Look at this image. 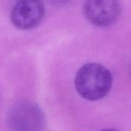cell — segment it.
Returning <instances> with one entry per match:
<instances>
[{
    "label": "cell",
    "instance_id": "obj_1",
    "mask_svg": "<svg viewBox=\"0 0 131 131\" xmlns=\"http://www.w3.org/2000/svg\"><path fill=\"white\" fill-rule=\"evenodd\" d=\"M74 83L81 97L88 101H97L110 93L113 84L112 74L101 64L87 63L78 71Z\"/></svg>",
    "mask_w": 131,
    "mask_h": 131
},
{
    "label": "cell",
    "instance_id": "obj_2",
    "mask_svg": "<svg viewBox=\"0 0 131 131\" xmlns=\"http://www.w3.org/2000/svg\"><path fill=\"white\" fill-rule=\"evenodd\" d=\"M45 6L42 0H18L11 12V20L19 29L36 28L43 20Z\"/></svg>",
    "mask_w": 131,
    "mask_h": 131
},
{
    "label": "cell",
    "instance_id": "obj_3",
    "mask_svg": "<svg viewBox=\"0 0 131 131\" xmlns=\"http://www.w3.org/2000/svg\"><path fill=\"white\" fill-rule=\"evenodd\" d=\"M9 121L15 131H39L43 124V115L35 103L23 102L12 109Z\"/></svg>",
    "mask_w": 131,
    "mask_h": 131
},
{
    "label": "cell",
    "instance_id": "obj_4",
    "mask_svg": "<svg viewBox=\"0 0 131 131\" xmlns=\"http://www.w3.org/2000/svg\"><path fill=\"white\" fill-rule=\"evenodd\" d=\"M118 0H86L84 13L93 25L107 27L115 23L120 13Z\"/></svg>",
    "mask_w": 131,
    "mask_h": 131
},
{
    "label": "cell",
    "instance_id": "obj_5",
    "mask_svg": "<svg viewBox=\"0 0 131 131\" xmlns=\"http://www.w3.org/2000/svg\"><path fill=\"white\" fill-rule=\"evenodd\" d=\"M69 1H70V0H50V1L52 3L56 5H64V4L67 3Z\"/></svg>",
    "mask_w": 131,
    "mask_h": 131
},
{
    "label": "cell",
    "instance_id": "obj_6",
    "mask_svg": "<svg viewBox=\"0 0 131 131\" xmlns=\"http://www.w3.org/2000/svg\"><path fill=\"white\" fill-rule=\"evenodd\" d=\"M100 131H118L116 129H103V130H101Z\"/></svg>",
    "mask_w": 131,
    "mask_h": 131
}]
</instances>
